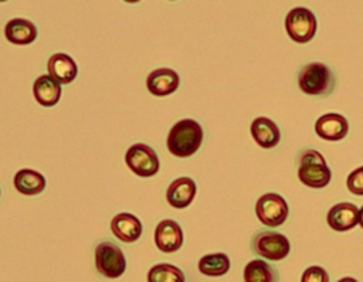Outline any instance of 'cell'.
<instances>
[{
	"label": "cell",
	"mask_w": 363,
	"mask_h": 282,
	"mask_svg": "<svg viewBox=\"0 0 363 282\" xmlns=\"http://www.w3.org/2000/svg\"><path fill=\"white\" fill-rule=\"evenodd\" d=\"M95 268L96 271L109 279H116L123 275L126 269V258L121 247L112 241H101L95 247Z\"/></svg>",
	"instance_id": "obj_4"
},
{
	"label": "cell",
	"mask_w": 363,
	"mask_h": 282,
	"mask_svg": "<svg viewBox=\"0 0 363 282\" xmlns=\"http://www.w3.org/2000/svg\"><path fill=\"white\" fill-rule=\"evenodd\" d=\"M255 213L258 220L267 227H279L288 218V203L277 193L262 194L255 204Z\"/></svg>",
	"instance_id": "obj_7"
},
{
	"label": "cell",
	"mask_w": 363,
	"mask_h": 282,
	"mask_svg": "<svg viewBox=\"0 0 363 282\" xmlns=\"http://www.w3.org/2000/svg\"><path fill=\"white\" fill-rule=\"evenodd\" d=\"M33 94L35 101L43 106H54L61 98V84H58L51 75H40L33 85Z\"/></svg>",
	"instance_id": "obj_18"
},
{
	"label": "cell",
	"mask_w": 363,
	"mask_h": 282,
	"mask_svg": "<svg viewBox=\"0 0 363 282\" xmlns=\"http://www.w3.org/2000/svg\"><path fill=\"white\" fill-rule=\"evenodd\" d=\"M180 84L179 74L172 68L153 69L146 78V88L152 95L166 96L173 94Z\"/></svg>",
	"instance_id": "obj_12"
},
{
	"label": "cell",
	"mask_w": 363,
	"mask_h": 282,
	"mask_svg": "<svg viewBox=\"0 0 363 282\" xmlns=\"http://www.w3.org/2000/svg\"><path fill=\"white\" fill-rule=\"evenodd\" d=\"M316 28V17L306 7H295L285 17V30L289 38L298 44L309 43L315 37Z\"/></svg>",
	"instance_id": "obj_6"
},
{
	"label": "cell",
	"mask_w": 363,
	"mask_h": 282,
	"mask_svg": "<svg viewBox=\"0 0 363 282\" xmlns=\"http://www.w3.org/2000/svg\"><path fill=\"white\" fill-rule=\"evenodd\" d=\"M183 239L182 227L174 220H162L155 228V244L162 252L172 254L179 251L183 245Z\"/></svg>",
	"instance_id": "obj_9"
},
{
	"label": "cell",
	"mask_w": 363,
	"mask_h": 282,
	"mask_svg": "<svg viewBox=\"0 0 363 282\" xmlns=\"http://www.w3.org/2000/svg\"><path fill=\"white\" fill-rule=\"evenodd\" d=\"M47 71L58 84H69L77 78L78 67L68 54L57 52L48 58Z\"/></svg>",
	"instance_id": "obj_16"
},
{
	"label": "cell",
	"mask_w": 363,
	"mask_h": 282,
	"mask_svg": "<svg viewBox=\"0 0 363 282\" xmlns=\"http://www.w3.org/2000/svg\"><path fill=\"white\" fill-rule=\"evenodd\" d=\"M349 191L354 196H363V166L354 169L346 179Z\"/></svg>",
	"instance_id": "obj_23"
},
{
	"label": "cell",
	"mask_w": 363,
	"mask_h": 282,
	"mask_svg": "<svg viewBox=\"0 0 363 282\" xmlns=\"http://www.w3.org/2000/svg\"><path fill=\"white\" fill-rule=\"evenodd\" d=\"M14 187L24 196H37L45 188V177L33 169H20L13 179Z\"/></svg>",
	"instance_id": "obj_19"
},
{
	"label": "cell",
	"mask_w": 363,
	"mask_h": 282,
	"mask_svg": "<svg viewBox=\"0 0 363 282\" xmlns=\"http://www.w3.org/2000/svg\"><path fill=\"white\" fill-rule=\"evenodd\" d=\"M298 179L312 188H323L332 179V171L322 156L315 149H303L296 156Z\"/></svg>",
	"instance_id": "obj_2"
},
{
	"label": "cell",
	"mask_w": 363,
	"mask_h": 282,
	"mask_svg": "<svg viewBox=\"0 0 363 282\" xmlns=\"http://www.w3.org/2000/svg\"><path fill=\"white\" fill-rule=\"evenodd\" d=\"M197 186L193 179L184 176L173 180L166 191L167 203L174 208H186L196 197Z\"/></svg>",
	"instance_id": "obj_14"
},
{
	"label": "cell",
	"mask_w": 363,
	"mask_h": 282,
	"mask_svg": "<svg viewBox=\"0 0 363 282\" xmlns=\"http://www.w3.org/2000/svg\"><path fill=\"white\" fill-rule=\"evenodd\" d=\"M328 225L339 232L349 231L359 222V208L356 204L343 201L332 205L326 214Z\"/></svg>",
	"instance_id": "obj_10"
},
{
	"label": "cell",
	"mask_w": 363,
	"mask_h": 282,
	"mask_svg": "<svg viewBox=\"0 0 363 282\" xmlns=\"http://www.w3.org/2000/svg\"><path fill=\"white\" fill-rule=\"evenodd\" d=\"M125 162L126 166L139 177H152L160 167L156 152L146 143L132 145L126 150Z\"/></svg>",
	"instance_id": "obj_8"
},
{
	"label": "cell",
	"mask_w": 363,
	"mask_h": 282,
	"mask_svg": "<svg viewBox=\"0 0 363 282\" xmlns=\"http://www.w3.org/2000/svg\"><path fill=\"white\" fill-rule=\"evenodd\" d=\"M111 231L122 242L130 244L140 238L143 227L136 215L130 213H119L111 220Z\"/></svg>",
	"instance_id": "obj_13"
},
{
	"label": "cell",
	"mask_w": 363,
	"mask_h": 282,
	"mask_svg": "<svg viewBox=\"0 0 363 282\" xmlns=\"http://www.w3.org/2000/svg\"><path fill=\"white\" fill-rule=\"evenodd\" d=\"M250 130L255 143L262 149H272L281 140V130L278 125L267 116L255 118L250 126Z\"/></svg>",
	"instance_id": "obj_15"
},
{
	"label": "cell",
	"mask_w": 363,
	"mask_h": 282,
	"mask_svg": "<svg viewBox=\"0 0 363 282\" xmlns=\"http://www.w3.org/2000/svg\"><path fill=\"white\" fill-rule=\"evenodd\" d=\"M230 258L224 252L207 254L199 259V271L206 276H221L230 271Z\"/></svg>",
	"instance_id": "obj_21"
},
{
	"label": "cell",
	"mask_w": 363,
	"mask_h": 282,
	"mask_svg": "<svg viewBox=\"0 0 363 282\" xmlns=\"http://www.w3.org/2000/svg\"><path fill=\"white\" fill-rule=\"evenodd\" d=\"M315 132L319 137L329 140V142H337L342 140L347 132H349V122L347 119L340 113H325L318 118L315 122Z\"/></svg>",
	"instance_id": "obj_11"
},
{
	"label": "cell",
	"mask_w": 363,
	"mask_h": 282,
	"mask_svg": "<svg viewBox=\"0 0 363 282\" xmlns=\"http://www.w3.org/2000/svg\"><path fill=\"white\" fill-rule=\"evenodd\" d=\"M359 224H360V227L363 228V205H362V208L359 210Z\"/></svg>",
	"instance_id": "obj_26"
},
{
	"label": "cell",
	"mask_w": 363,
	"mask_h": 282,
	"mask_svg": "<svg viewBox=\"0 0 363 282\" xmlns=\"http://www.w3.org/2000/svg\"><path fill=\"white\" fill-rule=\"evenodd\" d=\"M244 282H279L275 266L264 259H252L244 268Z\"/></svg>",
	"instance_id": "obj_20"
},
{
	"label": "cell",
	"mask_w": 363,
	"mask_h": 282,
	"mask_svg": "<svg viewBox=\"0 0 363 282\" xmlns=\"http://www.w3.org/2000/svg\"><path fill=\"white\" fill-rule=\"evenodd\" d=\"M301 282H329V273L325 268L313 265L303 271Z\"/></svg>",
	"instance_id": "obj_24"
},
{
	"label": "cell",
	"mask_w": 363,
	"mask_h": 282,
	"mask_svg": "<svg viewBox=\"0 0 363 282\" xmlns=\"http://www.w3.org/2000/svg\"><path fill=\"white\" fill-rule=\"evenodd\" d=\"M336 282H357L354 278H352V276H345V278H340V279H337Z\"/></svg>",
	"instance_id": "obj_25"
},
{
	"label": "cell",
	"mask_w": 363,
	"mask_h": 282,
	"mask_svg": "<svg viewBox=\"0 0 363 282\" xmlns=\"http://www.w3.org/2000/svg\"><path fill=\"white\" fill-rule=\"evenodd\" d=\"M251 249L255 255L269 259V261H281L288 256L291 244L289 239L277 231L262 230L252 235Z\"/></svg>",
	"instance_id": "obj_5"
},
{
	"label": "cell",
	"mask_w": 363,
	"mask_h": 282,
	"mask_svg": "<svg viewBox=\"0 0 363 282\" xmlns=\"http://www.w3.org/2000/svg\"><path fill=\"white\" fill-rule=\"evenodd\" d=\"M147 282H186V276L176 265L157 264L149 269Z\"/></svg>",
	"instance_id": "obj_22"
},
{
	"label": "cell",
	"mask_w": 363,
	"mask_h": 282,
	"mask_svg": "<svg viewBox=\"0 0 363 282\" xmlns=\"http://www.w3.org/2000/svg\"><path fill=\"white\" fill-rule=\"evenodd\" d=\"M37 27L27 18H11L4 27L6 38L16 45L31 44L37 38Z\"/></svg>",
	"instance_id": "obj_17"
},
{
	"label": "cell",
	"mask_w": 363,
	"mask_h": 282,
	"mask_svg": "<svg viewBox=\"0 0 363 282\" xmlns=\"http://www.w3.org/2000/svg\"><path fill=\"white\" fill-rule=\"evenodd\" d=\"M203 128L194 119H182L176 122L166 139L169 152L176 157L193 156L203 143Z\"/></svg>",
	"instance_id": "obj_1"
},
{
	"label": "cell",
	"mask_w": 363,
	"mask_h": 282,
	"mask_svg": "<svg viewBox=\"0 0 363 282\" xmlns=\"http://www.w3.org/2000/svg\"><path fill=\"white\" fill-rule=\"evenodd\" d=\"M336 85L333 71L322 62H311L301 68L298 74L299 89L311 96H329Z\"/></svg>",
	"instance_id": "obj_3"
}]
</instances>
